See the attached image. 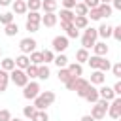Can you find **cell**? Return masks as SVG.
Segmentation results:
<instances>
[{
	"instance_id": "obj_15",
	"label": "cell",
	"mask_w": 121,
	"mask_h": 121,
	"mask_svg": "<svg viewBox=\"0 0 121 121\" xmlns=\"http://www.w3.org/2000/svg\"><path fill=\"white\" fill-rule=\"evenodd\" d=\"M93 51H95V55H96V57H106V55H108V51H110V47H108V43H106V42H96V43L93 45Z\"/></svg>"
},
{
	"instance_id": "obj_28",
	"label": "cell",
	"mask_w": 121,
	"mask_h": 121,
	"mask_svg": "<svg viewBox=\"0 0 121 121\" xmlns=\"http://www.w3.org/2000/svg\"><path fill=\"white\" fill-rule=\"evenodd\" d=\"M57 17H60V21H64V23H72L76 15H74V11H72V9H64V8H62V9H60V13H59Z\"/></svg>"
},
{
	"instance_id": "obj_33",
	"label": "cell",
	"mask_w": 121,
	"mask_h": 121,
	"mask_svg": "<svg viewBox=\"0 0 121 121\" xmlns=\"http://www.w3.org/2000/svg\"><path fill=\"white\" fill-rule=\"evenodd\" d=\"M17 32H19V26H17V23H15V21L4 26V34H6V36H9V38H11V36H15Z\"/></svg>"
},
{
	"instance_id": "obj_8",
	"label": "cell",
	"mask_w": 121,
	"mask_h": 121,
	"mask_svg": "<svg viewBox=\"0 0 121 121\" xmlns=\"http://www.w3.org/2000/svg\"><path fill=\"white\" fill-rule=\"evenodd\" d=\"M106 115H110L113 121H115V119H121V96H115V98L108 104Z\"/></svg>"
},
{
	"instance_id": "obj_53",
	"label": "cell",
	"mask_w": 121,
	"mask_h": 121,
	"mask_svg": "<svg viewBox=\"0 0 121 121\" xmlns=\"http://www.w3.org/2000/svg\"><path fill=\"white\" fill-rule=\"evenodd\" d=\"M9 121H23V119H19V117H11Z\"/></svg>"
},
{
	"instance_id": "obj_9",
	"label": "cell",
	"mask_w": 121,
	"mask_h": 121,
	"mask_svg": "<svg viewBox=\"0 0 121 121\" xmlns=\"http://www.w3.org/2000/svg\"><path fill=\"white\" fill-rule=\"evenodd\" d=\"M36 40L34 38H30V36H26V38H23L21 42H19V49H21V53L23 55H30L32 51H36Z\"/></svg>"
},
{
	"instance_id": "obj_24",
	"label": "cell",
	"mask_w": 121,
	"mask_h": 121,
	"mask_svg": "<svg viewBox=\"0 0 121 121\" xmlns=\"http://www.w3.org/2000/svg\"><path fill=\"white\" fill-rule=\"evenodd\" d=\"M53 62H55L57 68H66V66H68V57H66L64 53H57L55 59H53Z\"/></svg>"
},
{
	"instance_id": "obj_51",
	"label": "cell",
	"mask_w": 121,
	"mask_h": 121,
	"mask_svg": "<svg viewBox=\"0 0 121 121\" xmlns=\"http://www.w3.org/2000/svg\"><path fill=\"white\" fill-rule=\"evenodd\" d=\"M79 121H95V119H93V117H91V115H89V113H87V115H83V117H81V119H79Z\"/></svg>"
},
{
	"instance_id": "obj_10",
	"label": "cell",
	"mask_w": 121,
	"mask_h": 121,
	"mask_svg": "<svg viewBox=\"0 0 121 121\" xmlns=\"http://www.w3.org/2000/svg\"><path fill=\"white\" fill-rule=\"evenodd\" d=\"M89 81L85 79V78H76V83H74V91H76V95L79 96V98H83L85 96V93H87V89H89Z\"/></svg>"
},
{
	"instance_id": "obj_18",
	"label": "cell",
	"mask_w": 121,
	"mask_h": 121,
	"mask_svg": "<svg viewBox=\"0 0 121 121\" xmlns=\"http://www.w3.org/2000/svg\"><path fill=\"white\" fill-rule=\"evenodd\" d=\"M57 21H59L57 13H43V15H42V25H45L47 28L55 26V25H57Z\"/></svg>"
},
{
	"instance_id": "obj_46",
	"label": "cell",
	"mask_w": 121,
	"mask_h": 121,
	"mask_svg": "<svg viewBox=\"0 0 121 121\" xmlns=\"http://www.w3.org/2000/svg\"><path fill=\"white\" fill-rule=\"evenodd\" d=\"M112 91H113V95H115V96H119V95H121V81H119V79H117V81L113 83Z\"/></svg>"
},
{
	"instance_id": "obj_7",
	"label": "cell",
	"mask_w": 121,
	"mask_h": 121,
	"mask_svg": "<svg viewBox=\"0 0 121 121\" xmlns=\"http://www.w3.org/2000/svg\"><path fill=\"white\" fill-rule=\"evenodd\" d=\"M68 43H70V40L66 36H55L51 42V51L53 53H64L68 49Z\"/></svg>"
},
{
	"instance_id": "obj_25",
	"label": "cell",
	"mask_w": 121,
	"mask_h": 121,
	"mask_svg": "<svg viewBox=\"0 0 121 121\" xmlns=\"http://www.w3.org/2000/svg\"><path fill=\"white\" fill-rule=\"evenodd\" d=\"M13 68H15V60H13L11 57H6V59L0 60V70H4V72H11Z\"/></svg>"
},
{
	"instance_id": "obj_17",
	"label": "cell",
	"mask_w": 121,
	"mask_h": 121,
	"mask_svg": "<svg viewBox=\"0 0 121 121\" xmlns=\"http://www.w3.org/2000/svg\"><path fill=\"white\" fill-rule=\"evenodd\" d=\"M89 104H95V102H98V89L95 87V85H89V89H87V93H85V96H83Z\"/></svg>"
},
{
	"instance_id": "obj_35",
	"label": "cell",
	"mask_w": 121,
	"mask_h": 121,
	"mask_svg": "<svg viewBox=\"0 0 121 121\" xmlns=\"http://www.w3.org/2000/svg\"><path fill=\"white\" fill-rule=\"evenodd\" d=\"M98 9H100V15H102V17H106V19H108V17H112V13H113V9H112V6H110V4H100V6H98Z\"/></svg>"
},
{
	"instance_id": "obj_54",
	"label": "cell",
	"mask_w": 121,
	"mask_h": 121,
	"mask_svg": "<svg viewBox=\"0 0 121 121\" xmlns=\"http://www.w3.org/2000/svg\"><path fill=\"white\" fill-rule=\"evenodd\" d=\"M0 57H2V47H0Z\"/></svg>"
},
{
	"instance_id": "obj_14",
	"label": "cell",
	"mask_w": 121,
	"mask_h": 121,
	"mask_svg": "<svg viewBox=\"0 0 121 121\" xmlns=\"http://www.w3.org/2000/svg\"><path fill=\"white\" fill-rule=\"evenodd\" d=\"M98 98H102V100H108V102H112V100L115 98V95H113L112 87H108V85H102V87L98 89Z\"/></svg>"
},
{
	"instance_id": "obj_48",
	"label": "cell",
	"mask_w": 121,
	"mask_h": 121,
	"mask_svg": "<svg viewBox=\"0 0 121 121\" xmlns=\"http://www.w3.org/2000/svg\"><path fill=\"white\" fill-rule=\"evenodd\" d=\"M38 26H40V25H32V23H25V28H26L28 32H38Z\"/></svg>"
},
{
	"instance_id": "obj_39",
	"label": "cell",
	"mask_w": 121,
	"mask_h": 121,
	"mask_svg": "<svg viewBox=\"0 0 121 121\" xmlns=\"http://www.w3.org/2000/svg\"><path fill=\"white\" fill-rule=\"evenodd\" d=\"M87 19H91V21H100V19H102V15H100V9H98V8H93V9H89V13H87Z\"/></svg>"
},
{
	"instance_id": "obj_42",
	"label": "cell",
	"mask_w": 121,
	"mask_h": 121,
	"mask_svg": "<svg viewBox=\"0 0 121 121\" xmlns=\"http://www.w3.org/2000/svg\"><path fill=\"white\" fill-rule=\"evenodd\" d=\"M34 112H36L34 106H25V108H23V115H25L26 119H30V117L34 115Z\"/></svg>"
},
{
	"instance_id": "obj_43",
	"label": "cell",
	"mask_w": 121,
	"mask_h": 121,
	"mask_svg": "<svg viewBox=\"0 0 121 121\" xmlns=\"http://www.w3.org/2000/svg\"><path fill=\"white\" fill-rule=\"evenodd\" d=\"M112 38H113V40H117V42H121V25L112 28Z\"/></svg>"
},
{
	"instance_id": "obj_52",
	"label": "cell",
	"mask_w": 121,
	"mask_h": 121,
	"mask_svg": "<svg viewBox=\"0 0 121 121\" xmlns=\"http://www.w3.org/2000/svg\"><path fill=\"white\" fill-rule=\"evenodd\" d=\"M98 2H100V4H110L112 0H98Z\"/></svg>"
},
{
	"instance_id": "obj_37",
	"label": "cell",
	"mask_w": 121,
	"mask_h": 121,
	"mask_svg": "<svg viewBox=\"0 0 121 121\" xmlns=\"http://www.w3.org/2000/svg\"><path fill=\"white\" fill-rule=\"evenodd\" d=\"M9 23H13V13L11 11H4V13H0V25H9Z\"/></svg>"
},
{
	"instance_id": "obj_23",
	"label": "cell",
	"mask_w": 121,
	"mask_h": 121,
	"mask_svg": "<svg viewBox=\"0 0 121 121\" xmlns=\"http://www.w3.org/2000/svg\"><path fill=\"white\" fill-rule=\"evenodd\" d=\"M68 72L74 76V78H81V74H83V66L81 64H78V62H68Z\"/></svg>"
},
{
	"instance_id": "obj_40",
	"label": "cell",
	"mask_w": 121,
	"mask_h": 121,
	"mask_svg": "<svg viewBox=\"0 0 121 121\" xmlns=\"http://www.w3.org/2000/svg\"><path fill=\"white\" fill-rule=\"evenodd\" d=\"M42 57H43V64H49V62H53L55 53H53L51 49H45V51H42Z\"/></svg>"
},
{
	"instance_id": "obj_56",
	"label": "cell",
	"mask_w": 121,
	"mask_h": 121,
	"mask_svg": "<svg viewBox=\"0 0 121 121\" xmlns=\"http://www.w3.org/2000/svg\"><path fill=\"white\" fill-rule=\"evenodd\" d=\"M76 2H81V0H76Z\"/></svg>"
},
{
	"instance_id": "obj_45",
	"label": "cell",
	"mask_w": 121,
	"mask_h": 121,
	"mask_svg": "<svg viewBox=\"0 0 121 121\" xmlns=\"http://www.w3.org/2000/svg\"><path fill=\"white\" fill-rule=\"evenodd\" d=\"M11 119V112L9 110H0V121H9Z\"/></svg>"
},
{
	"instance_id": "obj_2",
	"label": "cell",
	"mask_w": 121,
	"mask_h": 121,
	"mask_svg": "<svg viewBox=\"0 0 121 121\" xmlns=\"http://www.w3.org/2000/svg\"><path fill=\"white\" fill-rule=\"evenodd\" d=\"M87 62H89V66L93 68V70H100V72H108L110 68H112V62L106 59V57H96V55H89V59H87Z\"/></svg>"
},
{
	"instance_id": "obj_38",
	"label": "cell",
	"mask_w": 121,
	"mask_h": 121,
	"mask_svg": "<svg viewBox=\"0 0 121 121\" xmlns=\"http://www.w3.org/2000/svg\"><path fill=\"white\" fill-rule=\"evenodd\" d=\"M57 76H59V81H62V83H66L72 78V74L68 72V68H59V74Z\"/></svg>"
},
{
	"instance_id": "obj_11",
	"label": "cell",
	"mask_w": 121,
	"mask_h": 121,
	"mask_svg": "<svg viewBox=\"0 0 121 121\" xmlns=\"http://www.w3.org/2000/svg\"><path fill=\"white\" fill-rule=\"evenodd\" d=\"M112 25H108V23H100V26L96 28V34H98V38H102V42H106L108 38H112Z\"/></svg>"
},
{
	"instance_id": "obj_16",
	"label": "cell",
	"mask_w": 121,
	"mask_h": 121,
	"mask_svg": "<svg viewBox=\"0 0 121 121\" xmlns=\"http://www.w3.org/2000/svg\"><path fill=\"white\" fill-rule=\"evenodd\" d=\"M91 85H104L106 83V76H104V72H100V70H93V74H91V81H89Z\"/></svg>"
},
{
	"instance_id": "obj_55",
	"label": "cell",
	"mask_w": 121,
	"mask_h": 121,
	"mask_svg": "<svg viewBox=\"0 0 121 121\" xmlns=\"http://www.w3.org/2000/svg\"><path fill=\"white\" fill-rule=\"evenodd\" d=\"M115 121H121V119H115Z\"/></svg>"
},
{
	"instance_id": "obj_36",
	"label": "cell",
	"mask_w": 121,
	"mask_h": 121,
	"mask_svg": "<svg viewBox=\"0 0 121 121\" xmlns=\"http://www.w3.org/2000/svg\"><path fill=\"white\" fill-rule=\"evenodd\" d=\"M25 74H26V78H28V79H36V76H38V66L28 64V66L25 68Z\"/></svg>"
},
{
	"instance_id": "obj_20",
	"label": "cell",
	"mask_w": 121,
	"mask_h": 121,
	"mask_svg": "<svg viewBox=\"0 0 121 121\" xmlns=\"http://www.w3.org/2000/svg\"><path fill=\"white\" fill-rule=\"evenodd\" d=\"M49 76H51V70H49V66H47V64H40V66H38V76H36V79L47 81V79H49Z\"/></svg>"
},
{
	"instance_id": "obj_12",
	"label": "cell",
	"mask_w": 121,
	"mask_h": 121,
	"mask_svg": "<svg viewBox=\"0 0 121 121\" xmlns=\"http://www.w3.org/2000/svg\"><path fill=\"white\" fill-rule=\"evenodd\" d=\"M60 28H62V30H66V38H68V40H70V38L74 40V38H78V36H79V30H78L72 23H64V21H60Z\"/></svg>"
},
{
	"instance_id": "obj_47",
	"label": "cell",
	"mask_w": 121,
	"mask_h": 121,
	"mask_svg": "<svg viewBox=\"0 0 121 121\" xmlns=\"http://www.w3.org/2000/svg\"><path fill=\"white\" fill-rule=\"evenodd\" d=\"M76 6V0H62V8L64 9H74Z\"/></svg>"
},
{
	"instance_id": "obj_27",
	"label": "cell",
	"mask_w": 121,
	"mask_h": 121,
	"mask_svg": "<svg viewBox=\"0 0 121 121\" xmlns=\"http://www.w3.org/2000/svg\"><path fill=\"white\" fill-rule=\"evenodd\" d=\"M74 15H83V17H87V13H89V8L83 4V2H76V6H74Z\"/></svg>"
},
{
	"instance_id": "obj_26",
	"label": "cell",
	"mask_w": 121,
	"mask_h": 121,
	"mask_svg": "<svg viewBox=\"0 0 121 121\" xmlns=\"http://www.w3.org/2000/svg\"><path fill=\"white\" fill-rule=\"evenodd\" d=\"M28 60H30V64H34V66H40V64H43L42 51H32V53L28 55Z\"/></svg>"
},
{
	"instance_id": "obj_44",
	"label": "cell",
	"mask_w": 121,
	"mask_h": 121,
	"mask_svg": "<svg viewBox=\"0 0 121 121\" xmlns=\"http://www.w3.org/2000/svg\"><path fill=\"white\" fill-rule=\"evenodd\" d=\"M81 2H83V4H85L89 9H93V8H98V6H100V2H98V0H81Z\"/></svg>"
},
{
	"instance_id": "obj_50",
	"label": "cell",
	"mask_w": 121,
	"mask_h": 121,
	"mask_svg": "<svg viewBox=\"0 0 121 121\" xmlns=\"http://www.w3.org/2000/svg\"><path fill=\"white\" fill-rule=\"evenodd\" d=\"M11 2H13V0H0V6H4V8H6V6H11Z\"/></svg>"
},
{
	"instance_id": "obj_3",
	"label": "cell",
	"mask_w": 121,
	"mask_h": 121,
	"mask_svg": "<svg viewBox=\"0 0 121 121\" xmlns=\"http://www.w3.org/2000/svg\"><path fill=\"white\" fill-rule=\"evenodd\" d=\"M96 42H98L96 28H93V26L83 28V36H81V47H83V49H91V47H93Z\"/></svg>"
},
{
	"instance_id": "obj_6",
	"label": "cell",
	"mask_w": 121,
	"mask_h": 121,
	"mask_svg": "<svg viewBox=\"0 0 121 121\" xmlns=\"http://www.w3.org/2000/svg\"><path fill=\"white\" fill-rule=\"evenodd\" d=\"M42 93V89H40V83L38 81H34V79H30L25 87H23V96L26 98V100H34L38 95Z\"/></svg>"
},
{
	"instance_id": "obj_31",
	"label": "cell",
	"mask_w": 121,
	"mask_h": 121,
	"mask_svg": "<svg viewBox=\"0 0 121 121\" xmlns=\"http://www.w3.org/2000/svg\"><path fill=\"white\" fill-rule=\"evenodd\" d=\"M9 85V72H4L0 70V93H4Z\"/></svg>"
},
{
	"instance_id": "obj_5",
	"label": "cell",
	"mask_w": 121,
	"mask_h": 121,
	"mask_svg": "<svg viewBox=\"0 0 121 121\" xmlns=\"http://www.w3.org/2000/svg\"><path fill=\"white\" fill-rule=\"evenodd\" d=\"M9 81L15 85V87H25L30 79L26 78V74H25V70H19V68H13L11 72H9Z\"/></svg>"
},
{
	"instance_id": "obj_1",
	"label": "cell",
	"mask_w": 121,
	"mask_h": 121,
	"mask_svg": "<svg viewBox=\"0 0 121 121\" xmlns=\"http://www.w3.org/2000/svg\"><path fill=\"white\" fill-rule=\"evenodd\" d=\"M55 93L53 91H42L34 100H32V106L36 108V110H47L53 102H55Z\"/></svg>"
},
{
	"instance_id": "obj_22",
	"label": "cell",
	"mask_w": 121,
	"mask_h": 121,
	"mask_svg": "<svg viewBox=\"0 0 121 121\" xmlns=\"http://www.w3.org/2000/svg\"><path fill=\"white\" fill-rule=\"evenodd\" d=\"M13 60H15V68H19V70H25V68L30 64V60H28V55H23V53H21L19 57H15Z\"/></svg>"
},
{
	"instance_id": "obj_4",
	"label": "cell",
	"mask_w": 121,
	"mask_h": 121,
	"mask_svg": "<svg viewBox=\"0 0 121 121\" xmlns=\"http://www.w3.org/2000/svg\"><path fill=\"white\" fill-rule=\"evenodd\" d=\"M108 100H102V98H98V102H95L93 104V108H91V117L95 119V121H102L104 117H106V112H108Z\"/></svg>"
},
{
	"instance_id": "obj_21",
	"label": "cell",
	"mask_w": 121,
	"mask_h": 121,
	"mask_svg": "<svg viewBox=\"0 0 121 121\" xmlns=\"http://www.w3.org/2000/svg\"><path fill=\"white\" fill-rule=\"evenodd\" d=\"M57 8H59L57 0H42V9H43L45 13H55Z\"/></svg>"
},
{
	"instance_id": "obj_34",
	"label": "cell",
	"mask_w": 121,
	"mask_h": 121,
	"mask_svg": "<svg viewBox=\"0 0 121 121\" xmlns=\"http://www.w3.org/2000/svg\"><path fill=\"white\" fill-rule=\"evenodd\" d=\"M26 9L28 11H40L42 9V0H26Z\"/></svg>"
},
{
	"instance_id": "obj_30",
	"label": "cell",
	"mask_w": 121,
	"mask_h": 121,
	"mask_svg": "<svg viewBox=\"0 0 121 121\" xmlns=\"http://www.w3.org/2000/svg\"><path fill=\"white\" fill-rule=\"evenodd\" d=\"M30 121H49V113H47V110H36L34 115L30 117Z\"/></svg>"
},
{
	"instance_id": "obj_49",
	"label": "cell",
	"mask_w": 121,
	"mask_h": 121,
	"mask_svg": "<svg viewBox=\"0 0 121 121\" xmlns=\"http://www.w3.org/2000/svg\"><path fill=\"white\" fill-rule=\"evenodd\" d=\"M110 6H112V9H117V11H119V9H121V0H112Z\"/></svg>"
},
{
	"instance_id": "obj_13",
	"label": "cell",
	"mask_w": 121,
	"mask_h": 121,
	"mask_svg": "<svg viewBox=\"0 0 121 121\" xmlns=\"http://www.w3.org/2000/svg\"><path fill=\"white\" fill-rule=\"evenodd\" d=\"M11 8H13V15H25L28 9H26V2L25 0H13L11 2Z\"/></svg>"
},
{
	"instance_id": "obj_32",
	"label": "cell",
	"mask_w": 121,
	"mask_h": 121,
	"mask_svg": "<svg viewBox=\"0 0 121 121\" xmlns=\"http://www.w3.org/2000/svg\"><path fill=\"white\" fill-rule=\"evenodd\" d=\"M26 23H32V25H40L42 23V15L38 11H26Z\"/></svg>"
},
{
	"instance_id": "obj_29",
	"label": "cell",
	"mask_w": 121,
	"mask_h": 121,
	"mask_svg": "<svg viewBox=\"0 0 121 121\" xmlns=\"http://www.w3.org/2000/svg\"><path fill=\"white\" fill-rule=\"evenodd\" d=\"M87 59H89V49H78L76 51V62L78 64H83V62H87Z\"/></svg>"
},
{
	"instance_id": "obj_19",
	"label": "cell",
	"mask_w": 121,
	"mask_h": 121,
	"mask_svg": "<svg viewBox=\"0 0 121 121\" xmlns=\"http://www.w3.org/2000/svg\"><path fill=\"white\" fill-rule=\"evenodd\" d=\"M72 25H74L78 30H83V28H87V26H89V19H87V17H83V15H76V17H74V21H72Z\"/></svg>"
},
{
	"instance_id": "obj_41",
	"label": "cell",
	"mask_w": 121,
	"mask_h": 121,
	"mask_svg": "<svg viewBox=\"0 0 121 121\" xmlns=\"http://www.w3.org/2000/svg\"><path fill=\"white\" fill-rule=\"evenodd\" d=\"M110 70H112V74H113V76H115V78H117V79H119V78H121V62H113V64H112V68H110Z\"/></svg>"
}]
</instances>
